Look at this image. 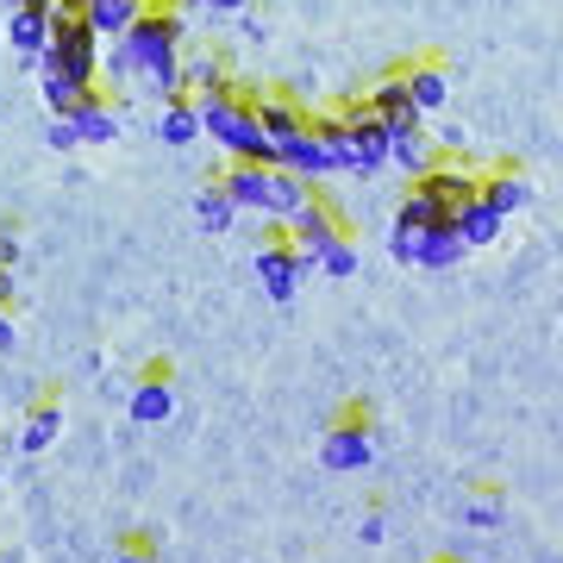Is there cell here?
Wrapping results in <instances>:
<instances>
[{
    "label": "cell",
    "instance_id": "34",
    "mask_svg": "<svg viewBox=\"0 0 563 563\" xmlns=\"http://www.w3.org/2000/svg\"><path fill=\"white\" fill-rule=\"evenodd\" d=\"M7 301H13V269H0V313H7Z\"/></svg>",
    "mask_w": 563,
    "mask_h": 563
},
{
    "label": "cell",
    "instance_id": "12",
    "mask_svg": "<svg viewBox=\"0 0 563 563\" xmlns=\"http://www.w3.org/2000/svg\"><path fill=\"white\" fill-rule=\"evenodd\" d=\"M144 7H151V0H88L81 20L95 25V38L101 44H113V38H125V32L144 20Z\"/></svg>",
    "mask_w": 563,
    "mask_h": 563
},
{
    "label": "cell",
    "instance_id": "5",
    "mask_svg": "<svg viewBox=\"0 0 563 563\" xmlns=\"http://www.w3.org/2000/svg\"><path fill=\"white\" fill-rule=\"evenodd\" d=\"M313 276V257H307L301 244H288V232L282 239H263L257 251V282H263V295L276 307H288L295 295H301V282Z\"/></svg>",
    "mask_w": 563,
    "mask_h": 563
},
{
    "label": "cell",
    "instance_id": "11",
    "mask_svg": "<svg viewBox=\"0 0 563 563\" xmlns=\"http://www.w3.org/2000/svg\"><path fill=\"white\" fill-rule=\"evenodd\" d=\"M7 44H13L20 57L38 63L44 44H51V13H44V7H7Z\"/></svg>",
    "mask_w": 563,
    "mask_h": 563
},
{
    "label": "cell",
    "instance_id": "29",
    "mask_svg": "<svg viewBox=\"0 0 563 563\" xmlns=\"http://www.w3.org/2000/svg\"><path fill=\"white\" fill-rule=\"evenodd\" d=\"M113 563H157V551H151V532H132V544H120V551H113Z\"/></svg>",
    "mask_w": 563,
    "mask_h": 563
},
{
    "label": "cell",
    "instance_id": "9",
    "mask_svg": "<svg viewBox=\"0 0 563 563\" xmlns=\"http://www.w3.org/2000/svg\"><path fill=\"white\" fill-rule=\"evenodd\" d=\"M413 188H420V195H432L444 213H457L463 201H476V195H483V176H470L463 163H432V169L413 181Z\"/></svg>",
    "mask_w": 563,
    "mask_h": 563
},
{
    "label": "cell",
    "instance_id": "2",
    "mask_svg": "<svg viewBox=\"0 0 563 563\" xmlns=\"http://www.w3.org/2000/svg\"><path fill=\"white\" fill-rule=\"evenodd\" d=\"M220 181L232 188L239 213H263L269 225H288L313 195H320L313 181H301L295 169H282V163H232Z\"/></svg>",
    "mask_w": 563,
    "mask_h": 563
},
{
    "label": "cell",
    "instance_id": "30",
    "mask_svg": "<svg viewBox=\"0 0 563 563\" xmlns=\"http://www.w3.org/2000/svg\"><path fill=\"white\" fill-rule=\"evenodd\" d=\"M195 13H207V20H232V13H244L251 0H188Z\"/></svg>",
    "mask_w": 563,
    "mask_h": 563
},
{
    "label": "cell",
    "instance_id": "8",
    "mask_svg": "<svg viewBox=\"0 0 563 563\" xmlns=\"http://www.w3.org/2000/svg\"><path fill=\"white\" fill-rule=\"evenodd\" d=\"M276 163L282 169H295L301 181H320V176H339V157H332V144L307 125V132H295V139L276 144Z\"/></svg>",
    "mask_w": 563,
    "mask_h": 563
},
{
    "label": "cell",
    "instance_id": "6",
    "mask_svg": "<svg viewBox=\"0 0 563 563\" xmlns=\"http://www.w3.org/2000/svg\"><path fill=\"white\" fill-rule=\"evenodd\" d=\"M320 463L339 470V476L369 470V463H376V432H369V420H339L332 426V432L320 439Z\"/></svg>",
    "mask_w": 563,
    "mask_h": 563
},
{
    "label": "cell",
    "instance_id": "22",
    "mask_svg": "<svg viewBox=\"0 0 563 563\" xmlns=\"http://www.w3.org/2000/svg\"><path fill=\"white\" fill-rule=\"evenodd\" d=\"M407 88H413V107H420V113H439V107L451 101V76H444L439 63H413V69H407Z\"/></svg>",
    "mask_w": 563,
    "mask_h": 563
},
{
    "label": "cell",
    "instance_id": "18",
    "mask_svg": "<svg viewBox=\"0 0 563 563\" xmlns=\"http://www.w3.org/2000/svg\"><path fill=\"white\" fill-rule=\"evenodd\" d=\"M388 163H401L407 176L420 181L439 157H432V139H426L420 125H395V132H388Z\"/></svg>",
    "mask_w": 563,
    "mask_h": 563
},
{
    "label": "cell",
    "instance_id": "14",
    "mask_svg": "<svg viewBox=\"0 0 563 563\" xmlns=\"http://www.w3.org/2000/svg\"><path fill=\"white\" fill-rule=\"evenodd\" d=\"M132 420L139 426H163L169 420V413H176V388H169V376H163V369H151V376H144V383H132Z\"/></svg>",
    "mask_w": 563,
    "mask_h": 563
},
{
    "label": "cell",
    "instance_id": "26",
    "mask_svg": "<svg viewBox=\"0 0 563 563\" xmlns=\"http://www.w3.org/2000/svg\"><path fill=\"white\" fill-rule=\"evenodd\" d=\"M320 276H332V282L357 276V244H351V239H339V244H332V251L320 257Z\"/></svg>",
    "mask_w": 563,
    "mask_h": 563
},
{
    "label": "cell",
    "instance_id": "1",
    "mask_svg": "<svg viewBox=\"0 0 563 563\" xmlns=\"http://www.w3.org/2000/svg\"><path fill=\"white\" fill-rule=\"evenodd\" d=\"M195 107H201V132L232 163H276V144L263 139V125H257V101L239 95V81H225L213 95H195Z\"/></svg>",
    "mask_w": 563,
    "mask_h": 563
},
{
    "label": "cell",
    "instance_id": "25",
    "mask_svg": "<svg viewBox=\"0 0 563 563\" xmlns=\"http://www.w3.org/2000/svg\"><path fill=\"white\" fill-rule=\"evenodd\" d=\"M463 232H457V220H439L432 225V239H426V257H420V269H451V263H463Z\"/></svg>",
    "mask_w": 563,
    "mask_h": 563
},
{
    "label": "cell",
    "instance_id": "10",
    "mask_svg": "<svg viewBox=\"0 0 563 563\" xmlns=\"http://www.w3.org/2000/svg\"><path fill=\"white\" fill-rule=\"evenodd\" d=\"M363 101H369V113H376V120H383L388 132H395V125H420V120H426L420 107H413V88H407V69H401V76H383L376 88H369V95H363Z\"/></svg>",
    "mask_w": 563,
    "mask_h": 563
},
{
    "label": "cell",
    "instance_id": "24",
    "mask_svg": "<svg viewBox=\"0 0 563 563\" xmlns=\"http://www.w3.org/2000/svg\"><path fill=\"white\" fill-rule=\"evenodd\" d=\"M483 201L495 207V213H520L526 201H532V188H526V176H514V169H501V176H483Z\"/></svg>",
    "mask_w": 563,
    "mask_h": 563
},
{
    "label": "cell",
    "instance_id": "32",
    "mask_svg": "<svg viewBox=\"0 0 563 563\" xmlns=\"http://www.w3.org/2000/svg\"><path fill=\"white\" fill-rule=\"evenodd\" d=\"M383 532H388L383 514H363V526H357V539H363V544H383Z\"/></svg>",
    "mask_w": 563,
    "mask_h": 563
},
{
    "label": "cell",
    "instance_id": "15",
    "mask_svg": "<svg viewBox=\"0 0 563 563\" xmlns=\"http://www.w3.org/2000/svg\"><path fill=\"white\" fill-rule=\"evenodd\" d=\"M69 120H76V139L81 144H113V139H120V107L107 101L101 88H95V95H88Z\"/></svg>",
    "mask_w": 563,
    "mask_h": 563
},
{
    "label": "cell",
    "instance_id": "3",
    "mask_svg": "<svg viewBox=\"0 0 563 563\" xmlns=\"http://www.w3.org/2000/svg\"><path fill=\"white\" fill-rule=\"evenodd\" d=\"M313 132L332 144L339 169H351V176H376L388 163V125L369 113V101H344L339 113H313Z\"/></svg>",
    "mask_w": 563,
    "mask_h": 563
},
{
    "label": "cell",
    "instance_id": "16",
    "mask_svg": "<svg viewBox=\"0 0 563 563\" xmlns=\"http://www.w3.org/2000/svg\"><path fill=\"white\" fill-rule=\"evenodd\" d=\"M157 139H163V144H176V151L201 139V107H195V95L157 101Z\"/></svg>",
    "mask_w": 563,
    "mask_h": 563
},
{
    "label": "cell",
    "instance_id": "19",
    "mask_svg": "<svg viewBox=\"0 0 563 563\" xmlns=\"http://www.w3.org/2000/svg\"><path fill=\"white\" fill-rule=\"evenodd\" d=\"M451 220H457V232H463V244H470V251H483V244L501 239V213H495V207H488L483 195H476V201H463L457 213H451Z\"/></svg>",
    "mask_w": 563,
    "mask_h": 563
},
{
    "label": "cell",
    "instance_id": "13",
    "mask_svg": "<svg viewBox=\"0 0 563 563\" xmlns=\"http://www.w3.org/2000/svg\"><path fill=\"white\" fill-rule=\"evenodd\" d=\"M257 125H263V139H269V144H282V139H295V132H307L313 113H307L301 101H288V95H263V101H257Z\"/></svg>",
    "mask_w": 563,
    "mask_h": 563
},
{
    "label": "cell",
    "instance_id": "36",
    "mask_svg": "<svg viewBox=\"0 0 563 563\" xmlns=\"http://www.w3.org/2000/svg\"><path fill=\"white\" fill-rule=\"evenodd\" d=\"M63 7H76V13H88V0H63Z\"/></svg>",
    "mask_w": 563,
    "mask_h": 563
},
{
    "label": "cell",
    "instance_id": "7",
    "mask_svg": "<svg viewBox=\"0 0 563 563\" xmlns=\"http://www.w3.org/2000/svg\"><path fill=\"white\" fill-rule=\"evenodd\" d=\"M282 232H288V244H301L307 257H313V269H320V257H325V251H332V244L344 239L339 213H332V207H325L320 195H313V201H307L301 213H295V220L282 225Z\"/></svg>",
    "mask_w": 563,
    "mask_h": 563
},
{
    "label": "cell",
    "instance_id": "33",
    "mask_svg": "<svg viewBox=\"0 0 563 563\" xmlns=\"http://www.w3.org/2000/svg\"><path fill=\"white\" fill-rule=\"evenodd\" d=\"M13 344H20V332H13V320H7V313H0V357H7Z\"/></svg>",
    "mask_w": 563,
    "mask_h": 563
},
{
    "label": "cell",
    "instance_id": "20",
    "mask_svg": "<svg viewBox=\"0 0 563 563\" xmlns=\"http://www.w3.org/2000/svg\"><path fill=\"white\" fill-rule=\"evenodd\" d=\"M101 81H88V76H63V69H44V107L51 113H76L88 95H95Z\"/></svg>",
    "mask_w": 563,
    "mask_h": 563
},
{
    "label": "cell",
    "instance_id": "27",
    "mask_svg": "<svg viewBox=\"0 0 563 563\" xmlns=\"http://www.w3.org/2000/svg\"><path fill=\"white\" fill-rule=\"evenodd\" d=\"M463 526H476V532H495V526H501V501H463Z\"/></svg>",
    "mask_w": 563,
    "mask_h": 563
},
{
    "label": "cell",
    "instance_id": "31",
    "mask_svg": "<svg viewBox=\"0 0 563 563\" xmlns=\"http://www.w3.org/2000/svg\"><path fill=\"white\" fill-rule=\"evenodd\" d=\"M13 263H20V232L0 225V269H13Z\"/></svg>",
    "mask_w": 563,
    "mask_h": 563
},
{
    "label": "cell",
    "instance_id": "23",
    "mask_svg": "<svg viewBox=\"0 0 563 563\" xmlns=\"http://www.w3.org/2000/svg\"><path fill=\"white\" fill-rule=\"evenodd\" d=\"M195 220H201L207 232H225V225L239 220V201H232V188H225V181H207L201 195H195Z\"/></svg>",
    "mask_w": 563,
    "mask_h": 563
},
{
    "label": "cell",
    "instance_id": "35",
    "mask_svg": "<svg viewBox=\"0 0 563 563\" xmlns=\"http://www.w3.org/2000/svg\"><path fill=\"white\" fill-rule=\"evenodd\" d=\"M7 7H44V13H51V7H57V0H7Z\"/></svg>",
    "mask_w": 563,
    "mask_h": 563
},
{
    "label": "cell",
    "instance_id": "28",
    "mask_svg": "<svg viewBox=\"0 0 563 563\" xmlns=\"http://www.w3.org/2000/svg\"><path fill=\"white\" fill-rule=\"evenodd\" d=\"M44 144H51V151H76V120H69V113H51V132H44Z\"/></svg>",
    "mask_w": 563,
    "mask_h": 563
},
{
    "label": "cell",
    "instance_id": "17",
    "mask_svg": "<svg viewBox=\"0 0 563 563\" xmlns=\"http://www.w3.org/2000/svg\"><path fill=\"white\" fill-rule=\"evenodd\" d=\"M57 439H63V401H38L32 413H25V426H20V451L25 457H44Z\"/></svg>",
    "mask_w": 563,
    "mask_h": 563
},
{
    "label": "cell",
    "instance_id": "21",
    "mask_svg": "<svg viewBox=\"0 0 563 563\" xmlns=\"http://www.w3.org/2000/svg\"><path fill=\"white\" fill-rule=\"evenodd\" d=\"M225 63L213 57V51H181V88L188 95H213V88H225Z\"/></svg>",
    "mask_w": 563,
    "mask_h": 563
},
{
    "label": "cell",
    "instance_id": "4",
    "mask_svg": "<svg viewBox=\"0 0 563 563\" xmlns=\"http://www.w3.org/2000/svg\"><path fill=\"white\" fill-rule=\"evenodd\" d=\"M38 69H63V76H88L101 81V38H95V25L81 20L76 7H51V44H44Z\"/></svg>",
    "mask_w": 563,
    "mask_h": 563
}]
</instances>
